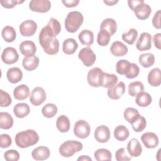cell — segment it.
<instances>
[{
  "mask_svg": "<svg viewBox=\"0 0 161 161\" xmlns=\"http://www.w3.org/2000/svg\"><path fill=\"white\" fill-rule=\"evenodd\" d=\"M14 140L18 147L25 148L36 144L39 140V136L35 130L28 129L17 133Z\"/></svg>",
  "mask_w": 161,
  "mask_h": 161,
  "instance_id": "obj_1",
  "label": "cell"
},
{
  "mask_svg": "<svg viewBox=\"0 0 161 161\" xmlns=\"http://www.w3.org/2000/svg\"><path fill=\"white\" fill-rule=\"evenodd\" d=\"M38 39L40 45L46 53L53 55L58 52L59 42L56 37H52L41 30Z\"/></svg>",
  "mask_w": 161,
  "mask_h": 161,
  "instance_id": "obj_2",
  "label": "cell"
},
{
  "mask_svg": "<svg viewBox=\"0 0 161 161\" xmlns=\"http://www.w3.org/2000/svg\"><path fill=\"white\" fill-rule=\"evenodd\" d=\"M84 17L81 13L74 11L68 13L65 19V28L69 33H75L82 25Z\"/></svg>",
  "mask_w": 161,
  "mask_h": 161,
  "instance_id": "obj_3",
  "label": "cell"
},
{
  "mask_svg": "<svg viewBox=\"0 0 161 161\" xmlns=\"http://www.w3.org/2000/svg\"><path fill=\"white\" fill-rule=\"evenodd\" d=\"M83 148L81 142L76 140H67L59 147V153L64 157H70L74 153L80 152Z\"/></svg>",
  "mask_w": 161,
  "mask_h": 161,
  "instance_id": "obj_4",
  "label": "cell"
},
{
  "mask_svg": "<svg viewBox=\"0 0 161 161\" xmlns=\"http://www.w3.org/2000/svg\"><path fill=\"white\" fill-rule=\"evenodd\" d=\"M91 132V127L89 124L85 120H78L74 126V133L79 138H87Z\"/></svg>",
  "mask_w": 161,
  "mask_h": 161,
  "instance_id": "obj_5",
  "label": "cell"
},
{
  "mask_svg": "<svg viewBox=\"0 0 161 161\" xmlns=\"http://www.w3.org/2000/svg\"><path fill=\"white\" fill-rule=\"evenodd\" d=\"M78 57L86 67L92 66L96 59V54L89 47L82 48L79 52Z\"/></svg>",
  "mask_w": 161,
  "mask_h": 161,
  "instance_id": "obj_6",
  "label": "cell"
},
{
  "mask_svg": "<svg viewBox=\"0 0 161 161\" xmlns=\"http://www.w3.org/2000/svg\"><path fill=\"white\" fill-rule=\"evenodd\" d=\"M50 8L51 3L48 0H32L29 3V8L34 12L47 13Z\"/></svg>",
  "mask_w": 161,
  "mask_h": 161,
  "instance_id": "obj_7",
  "label": "cell"
},
{
  "mask_svg": "<svg viewBox=\"0 0 161 161\" xmlns=\"http://www.w3.org/2000/svg\"><path fill=\"white\" fill-rule=\"evenodd\" d=\"M19 59V55L16 50L13 47L5 48L1 54V60L6 64H13Z\"/></svg>",
  "mask_w": 161,
  "mask_h": 161,
  "instance_id": "obj_8",
  "label": "cell"
},
{
  "mask_svg": "<svg viewBox=\"0 0 161 161\" xmlns=\"http://www.w3.org/2000/svg\"><path fill=\"white\" fill-rule=\"evenodd\" d=\"M37 29V25L33 20L27 19L23 21L19 27V32L23 36H31L33 35Z\"/></svg>",
  "mask_w": 161,
  "mask_h": 161,
  "instance_id": "obj_9",
  "label": "cell"
},
{
  "mask_svg": "<svg viewBox=\"0 0 161 161\" xmlns=\"http://www.w3.org/2000/svg\"><path fill=\"white\" fill-rule=\"evenodd\" d=\"M103 72V71L99 67H94L89 70L87 75L89 84L94 87H99Z\"/></svg>",
  "mask_w": 161,
  "mask_h": 161,
  "instance_id": "obj_10",
  "label": "cell"
},
{
  "mask_svg": "<svg viewBox=\"0 0 161 161\" xmlns=\"http://www.w3.org/2000/svg\"><path fill=\"white\" fill-rule=\"evenodd\" d=\"M46 92L41 87L34 88L30 94V101L34 106H39L43 103L46 99Z\"/></svg>",
  "mask_w": 161,
  "mask_h": 161,
  "instance_id": "obj_11",
  "label": "cell"
},
{
  "mask_svg": "<svg viewBox=\"0 0 161 161\" xmlns=\"http://www.w3.org/2000/svg\"><path fill=\"white\" fill-rule=\"evenodd\" d=\"M43 30L47 35L52 37H56L61 31V25L55 18H51L47 26H44Z\"/></svg>",
  "mask_w": 161,
  "mask_h": 161,
  "instance_id": "obj_12",
  "label": "cell"
},
{
  "mask_svg": "<svg viewBox=\"0 0 161 161\" xmlns=\"http://www.w3.org/2000/svg\"><path fill=\"white\" fill-rule=\"evenodd\" d=\"M135 13V16L136 18L140 20H144L147 19L151 13H152V8L151 7L144 3V1L140 3H139L133 10Z\"/></svg>",
  "mask_w": 161,
  "mask_h": 161,
  "instance_id": "obj_13",
  "label": "cell"
},
{
  "mask_svg": "<svg viewBox=\"0 0 161 161\" xmlns=\"http://www.w3.org/2000/svg\"><path fill=\"white\" fill-rule=\"evenodd\" d=\"M136 47L139 51L148 50L152 48V36L147 32H143L140 35L136 43Z\"/></svg>",
  "mask_w": 161,
  "mask_h": 161,
  "instance_id": "obj_14",
  "label": "cell"
},
{
  "mask_svg": "<svg viewBox=\"0 0 161 161\" xmlns=\"http://www.w3.org/2000/svg\"><path fill=\"white\" fill-rule=\"evenodd\" d=\"M141 140L147 148H154L158 146L159 143L157 135L152 132L144 133L141 136Z\"/></svg>",
  "mask_w": 161,
  "mask_h": 161,
  "instance_id": "obj_15",
  "label": "cell"
},
{
  "mask_svg": "<svg viewBox=\"0 0 161 161\" xmlns=\"http://www.w3.org/2000/svg\"><path fill=\"white\" fill-rule=\"evenodd\" d=\"M94 138L99 143H106L110 138L109 128L106 125L97 126L94 131Z\"/></svg>",
  "mask_w": 161,
  "mask_h": 161,
  "instance_id": "obj_16",
  "label": "cell"
},
{
  "mask_svg": "<svg viewBox=\"0 0 161 161\" xmlns=\"http://www.w3.org/2000/svg\"><path fill=\"white\" fill-rule=\"evenodd\" d=\"M118 80V78L115 74L103 72L101 75L100 86L108 89H111L117 84Z\"/></svg>",
  "mask_w": 161,
  "mask_h": 161,
  "instance_id": "obj_17",
  "label": "cell"
},
{
  "mask_svg": "<svg viewBox=\"0 0 161 161\" xmlns=\"http://www.w3.org/2000/svg\"><path fill=\"white\" fill-rule=\"evenodd\" d=\"M19 51L25 57H31L35 55L36 51V47L35 43L30 40L22 42L19 47Z\"/></svg>",
  "mask_w": 161,
  "mask_h": 161,
  "instance_id": "obj_18",
  "label": "cell"
},
{
  "mask_svg": "<svg viewBox=\"0 0 161 161\" xmlns=\"http://www.w3.org/2000/svg\"><path fill=\"white\" fill-rule=\"evenodd\" d=\"M127 151L130 156L133 157H139L142 153V147L136 138L131 139L127 144Z\"/></svg>",
  "mask_w": 161,
  "mask_h": 161,
  "instance_id": "obj_19",
  "label": "cell"
},
{
  "mask_svg": "<svg viewBox=\"0 0 161 161\" xmlns=\"http://www.w3.org/2000/svg\"><path fill=\"white\" fill-rule=\"evenodd\" d=\"M125 92V84L123 82L121 81L114 87L109 89L107 94L109 98L113 100L119 99Z\"/></svg>",
  "mask_w": 161,
  "mask_h": 161,
  "instance_id": "obj_20",
  "label": "cell"
},
{
  "mask_svg": "<svg viewBox=\"0 0 161 161\" xmlns=\"http://www.w3.org/2000/svg\"><path fill=\"white\" fill-rule=\"evenodd\" d=\"M50 155V151L48 147L40 146L33 149L31 156L35 160H45L48 158Z\"/></svg>",
  "mask_w": 161,
  "mask_h": 161,
  "instance_id": "obj_21",
  "label": "cell"
},
{
  "mask_svg": "<svg viewBox=\"0 0 161 161\" xmlns=\"http://www.w3.org/2000/svg\"><path fill=\"white\" fill-rule=\"evenodd\" d=\"M111 53L115 57H121L125 55L128 51V47L121 42H114L110 47Z\"/></svg>",
  "mask_w": 161,
  "mask_h": 161,
  "instance_id": "obj_22",
  "label": "cell"
},
{
  "mask_svg": "<svg viewBox=\"0 0 161 161\" xmlns=\"http://www.w3.org/2000/svg\"><path fill=\"white\" fill-rule=\"evenodd\" d=\"M6 77L9 82L16 84L21 80L23 78V72L18 67H11L8 70Z\"/></svg>",
  "mask_w": 161,
  "mask_h": 161,
  "instance_id": "obj_23",
  "label": "cell"
},
{
  "mask_svg": "<svg viewBox=\"0 0 161 161\" xmlns=\"http://www.w3.org/2000/svg\"><path fill=\"white\" fill-rule=\"evenodd\" d=\"M148 84L153 87L159 86L161 84L160 69L159 68H154L152 69L147 77Z\"/></svg>",
  "mask_w": 161,
  "mask_h": 161,
  "instance_id": "obj_24",
  "label": "cell"
},
{
  "mask_svg": "<svg viewBox=\"0 0 161 161\" xmlns=\"http://www.w3.org/2000/svg\"><path fill=\"white\" fill-rule=\"evenodd\" d=\"M39 58L35 55L25 57L22 61L23 68L27 71H32L36 69L39 64Z\"/></svg>",
  "mask_w": 161,
  "mask_h": 161,
  "instance_id": "obj_25",
  "label": "cell"
},
{
  "mask_svg": "<svg viewBox=\"0 0 161 161\" xmlns=\"http://www.w3.org/2000/svg\"><path fill=\"white\" fill-rule=\"evenodd\" d=\"M78 38L82 45L89 47L94 42V34L89 30H83L79 33Z\"/></svg>",
  "mask_w": 161,
  "mask_h": 161,
  "instance_id": "obj_26",
  "label": "cell"
},
{
  "mask_svg": "<svg viewBox=\"0 0 161 161\" xmlns=\"http://www.w3.org/2000/svg\"><path fill=\"white\" fill-rule=\"evenodd\" d=\"M13 96L17 100H24L30 96L29 87L26 84H21L16 87L13 91Z\"/></svg>",
  "mask_w": 161,
  "mask_h": 161,
  "instance_id": "obj_27",
  "label": "cell"
},
{
  "mask_svg": "<svg viewBox=\"0 0 161 161\" xmlns=\"http://www.w3.org/2000/svg\"><path fill=\"white\" fill-rule=\"evenodd\" d=\"M78 48V44L75 39L69 38L65 39L62 45V50L67 55H72L74 53Z\"/></svg>",
  "mask_w": 161,
  "mask_h": 161,
  "instance_id": "obj_28",
  "label": "cell"
},
{
  "mask_svg": "<svg viewBox=\"0 0 161 161\" xmlns=\"http://www.w3.org/2000/svg\"><path fill=\"white\" fill-rule=\"evenodd\" d=\"M30 106L26 103H18L13 108V113L18 118H23L26 117L30 113Z\"/></svg>",
  "mask_w": 161,
  "mask_h": 161,
  "instance_id": "obj_29",
  "label": "cell"
},
{
  "mask_svg": "<svg viewBox=\"0 0 161 161\" xmlns=\"http://www.w3.org/2000/svg\"><path fill=\"white\" fill-rule=\"evenodd\" d=\"M100 30L107 31L110 35H113L117 30V23L113 18H106L101 23Z\"/></svg>",
  "mask_w": 161,
  "mask_h": 161,
  "instance_id": "obj_30",
  "label": "cell"
},
{
  "mask_svg": "<svg viewBox=\"0 0 161 161\" xmlns=\"http://www.w3.org/2000/svg\"><path fill=\"white\" fill-rule=\"evenodd\" d=\"M152 101V96L150 94L146 92H141L136 96L135 99L136 104L140 107H147Z\"/></svg>",
  "mask_w": 161,
  "mask_h": 161,
  "instance_id": "obj_31",
  "label": "cell"
},
{
  "mask_svg": "<svg viewBox=\"0 0 161 161\" xmlns=\"http://www.w3.org/2000/svg\"><path fill=\"white\" fill-rule=\"evenodd\" d=\"M13 118L7 112L0 113V128L4 130L10 129L13 125Z\"/></svg>",
  "mask_w": 161,
  "mask_h": 161,
  "instance_id": "obj_32",
  "label": "cell"
},
{
  "mask_svg": "<svg viewBox=\"0 0 161 161\" xmlns=\"http://www.w3.org/2000/svg\"><path fill=\"white\" fill-rule=\"evenodd\" d=\"M56 126L59 131L62 133L67 132L70 127V123L69 118L65 115H60L57 119Z\"/></svg>",
  "mask_w": 161,
  "mask_h": 161,
  "instance_id": "obj_33",
  "label": "cell"
},
{
  "mask_svg": "<svg viewBox=\"0 0 161 161\" xmlns=\"http://www.w3.org/2000/svg\"><path fill=\"white\" fill-rule=\"evenodd\" d=\"M130 135L128 129L124 125H119L114 130V136L118 141L126 140Z\"/></svg>",
  "mask_w": 161,
  "mask_h": 161,
  "instance_id": "obj_34",
  "label": "cell"
},
{
  "mask_svg": "<svg viewBox=\"0 0 161 161\" xmlns=\"http://www.w3.org/2000/svg\"><path fill=\"white\" fill-rule=\"evenodd\" d=\"M1 35L5 42L10 43L13 42L16 39V32L13 27L11 26H6L2 30Z\"/></svg>",
  "mask_w": 161,
  "mask_h": 161,
  "instance_id": "obj_35",
  "label": "cell"
},
{
  "mask_svg": "<svg viewBox=\"0 0 161 161\" xmlns=\"http://www.w3.org/2000/svg\"><path fill=\"white\" fill-rule=\"evenodd\" d=\"M138 61L140 64L145 67L148 68L152 66L155 63V57L151 53H145L140 55Z\"/></svg>",
  "mask_w": 161,
  "mask_h": 161,
  "instance_id": "obj_36",
  "label": "cell"
},
{
  "mask_svg": "<svg viewBox=\"0 0 161 161\" xmlns=\"http://www.w3.org/2000/svg\"><path fill=\"white\" fill-rule=\"evenodd\" d=\"M143 91L144 86L140 81H134L128 85V94L132 97H136L140 92Z\"/></svg>",
  "mask_w": 161,
  "mask_h": 161,
  "instance_id": "obj_37",
  "label": "cell"
},
{
  "mask_svg": "<svg viewBox=\"0 0 161 161\" xmlns=\"http://www.w3.org/2000/svg\"><path fill=\"white\" fill-rule=\"evenodd\" d=\"M94 156L97 161L111 160L112 158V154L111 152L106 148L97 149L95 151Z\"/></svg>",
  "mask_w": 161,
  "mask_h": 161,
  "instance_id": "obj_38",
  "label": "cell"
},
{
  "mask_svg": "<svg viewBox=\"0 0 161 161\" xmlns=\"http://www.w3.org/2000/svg\"><path fill=\"white\" fill-rule=\"evenodd\" d=\"M131 67V62L125 59H122L117 62L116 64V70L120 75H125L129 71Z\"/></svg>",
  "mask_w": 161,
  "mask_h": 161,
  "instance_id": "obj_39",
  "label": "cell"
},
{
  "mask_svg": "<svg viewBox=\"0 0 161 161\" xmlns=\"http://www.w3.org/2000/svg\"><path fill=\"white\" fill-rule=\"evenodd\" d=\"M57 106L52 103L45 104L42 109V114L47 118H53L57 113Z\"/></svg>",
  "mask_w": 161,
  "mask_h": 161,
  "instance_id": "obj_40",
  "label": "cell"
},
{
  "mask_svg": "<svg viewBox=\"0 0 161 161\" xmlns=\"http://www.w3.org/2000/svg\"><path fill=\"white\" fill-rule=\"evenodd\" d=\"M140 115V114L136 109L130 107L127 108L123 113L124 118L130 123H131L136 120Z\"/></svg>",
  "mask_w": 161,
  "mask_h": 161,
  "instance_id": "obj_41",
  "label": "cell"
},
{
  "mask_svg": "<svg viewBox=\"0 0 161 161\" xmlns=\"http://www.w3.org/2000/svg\"><path fill=\"white\" fill-rule=\"evenodd\" d=\"M138 31L135 28H131L127 33L122 34V39L129 45H133L138 37Z\"/></svg>",
  "mask_w": 161,
  "mask_h": 161,
  "instance_id": "obj_42",
  "label": "cell"
},
{
  "mask_svg": "<svg viewBox=\"0 0 161 161\" xmlns=\"http://www.w3.org/2000/svg\"><path fill=\"white\" fill-rule=\"evenodd\" d=\"M111 35L104 30H100L97 36V42L99 45L104 47L109 43Z\"/></svg>",
  "mask_w": 161,
  "mask_h": 161,
  "instance_id": "obj_43",
  "label": "cell"
},
{
  "mask_svg": "<svg viewBox=\"0 0 161 161\" xmlns=\"http://www.w3.org/2000/svg\"><path fill=\"white\" fill-rule=\"evenodd\" d=\"M131 124L133 130L135 132H141L146 128L147 121L143 116L140 115L139 117Z\"/></svg>",
  "mask_w": 161,
  "mask_h": 161,
  "instance_id": "obj_44",
  "label": "cell"
},
{
  "mask_svg": "<svg viewBox=\"0 0 161 161\" xmlns=\"http://www.w3.org/2000/svg\"><path fill=\"white\" fill-rule=\"evenodd\" d=\"M0 94H1V96H0V97H1L0 106H1V107L9 106L12 103V99H11V97L9 96V94L2 89L0 90Z\"/></svg>",
  "mask_w": 161,
  "mask_h": 161,
  "instance_id": "obj_45",
  "label": "cell"
},
{
  "mask_svg": "<svg viewBox=\"0 0 161 161\" xmlns=\"http://www.w3.org/2000/svg\"><path fill=\"white\" fill-rule=\"evenodd\" d=\"M4 157L7 161H18L19 159V153L16 150H8L4 153Z\"/></svg>",
  "mask_w": 161,
  "mask_h": 161,
  "instance_id": "obj_46",
  "label": "cell"
},
{
  "mask_svg": "<svg viewBox=\"0 0 161 161\" xmlns=\"http://www.w3.org/2000/svg\"><path fill=\"white\" fill-rule=\"evenodd\" d=\"M140 73L139 67L135 63H131V67L129 71L125 75L128 79H133L136 77Z\"/></svg>",
  "mask_w": 161,
  "mask_h": 161,
  "instance_id": "obj_47",
  "label": "cell"
},
{
  "mask_svg": "<svg viewBox=\"0 0 161 161\" xmlns=\"http://www.w3.org/2000/svg\"><path fill=\"white\" fill-rule=\"evenodd\" d=\"M115 158L118 161H128L131 160V157H129L126 153L125 148H119L115 153Z\"/></svg>",
  "mask_w": 161,
  "mask_h": 161,
  "instance_id": "obj_48",
  "label": "cell"
},
{
  "mask_svg": "<svg viewBox=\"0 0 161 161\" xmlns=\"http://www.w3.org/2000/svg\"><path fill=\"white\" fill-rule=\"evenodd\" d=\"M1 138V143H0V147L3 148H8L9 147L11 143H12V140L10 136L8 134H1L0 135Z\"/></svg>",
  "mask_w": 161,
  "mask_h": 161,
  "instance_id": "obj_49",
  "label": "cell"
},
{
  "mask_svg": "<svg viewBox=\"0 0 161 161\" xmlns=\"http://www.w3.org/2000/svg\"><path fill=\"white\" fill-rule=\"evenodd\" d=\"M24 1H17V0H1L0 3L1 6L5 8H13L16 4L23 3Z\"/></svg>",
  "mask_w": 161,
  "mask_h": 161,
  "instance_id": "obj_50",
  "label": "cell"
},
{
  "mask_svg": "<svg viewBox=\"0 0 161 161\" xmlns=\"http://www.w3.org/2000/svg\"><path fill=\"white\" fill-rule=\"evenodd\" d=\"M160 15H161V11L158 10L155 13V14L153 17V19H152V25L157 29H160L161 28Z\"/></svg>",
  "mask_w": 161,
  "mask_h": 161,
  "instance_id": "obj_51",
  "label": "cell"
},
{
  "mask_svg": "<svg viewBox=\"0 0 161 161\" xmlns=\"http://www.w3.org/2000/svg\"><path fill=\"white\" fill-rule=\"evenodd\" d=\"M62 3L67 8H74L78 5L79 3V0H63Z\"/></svg>",
  "mask_w": 161,
  "mask_h": 161,
  "instance_id": "obj_52",
  "label": "cell"
},
{
  "mask_svg": "<svg viewBox=\"0 0 161 161\" xmlns=\"http://www.w3.org/2000/svg\"><path fill=\"white\" fill-rule=\"evenodd\" d=\"M160 40H161V33H156L154 35V36H153L154 45L157 48H158L159 50L161 48Z\"/></svg>",
  "mask_w": 161,
  "mask_h": 161,
  "instance_id": "obj_53",
  "label": "cell"
},
{
  "mask_svg": "<svg viewBox=\"0 0 161 161\" xmlns=\"http://www.w3.org/2000/svg\"><path fill=\"white\" fill-rule=\"evenodd\" d=\"M143 0H128V4L129 8L133 11L134 8L140 3L143 2Z\"/></svg>",
  "mask_w": 161,
  "mask_h": 161,
  "instance_id": "obj_54",
  "label": "cell"
},
{
  "mask_svg": "<svg viewBox=\"0 0 161 161\" xmlns=\"http://www.w3.org/2000/svg\"><path fill=\"white\" fill-rule=\"evenodd\" d=\"M103 2H104V3H105L106 5H108V6H113V5H114L115 4H116V3H118V1L117 0V1H115V0H113V1H103Z\"/></svg>",
  "mask_w": 161,
  "mask_h": 161,
  "instance_id": "obj_55",
  "label": "cell"
},
{
  "mask_svg": "<svg viewBox=\"0 0 161 161\" xmlns=\"http://www.w3.org/2000/svg\"><path fill=\"white\" fill-rule=\"evenodd\" d=\"M77 160H84V161H86V160H90L91 161L92 159L91 157H89V156L87 155H82L80 157H79L78 158H77Z\"/></svg>",
  "mask_w": 161,
  "mask_h": 161,
  "instance_id": "obj_56",
  "label": "cell"
}]
</instances>
